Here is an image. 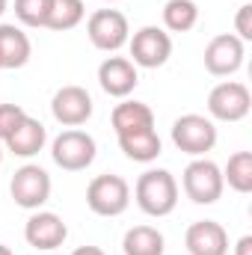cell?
<instances>
[{
  "instance_id": "1",
  "label": "cell",
  "mask_w": 252,
  "mask_h": 255,
  "mask_svg": "<svg viewBox=\"0 0 252 255\" xmlns=\"http://www.w3.org/2000/svg\"><path fill=\"white\" fill-rule=\"evenodd\" d=\"M133 199L142 214L169 217L178 205V181L169 169H145L133 184Z\"/></svg>"
},
{
  "instance_id": "2",
  "label": "cell",
  "mask_w": 252,
  "mask_h": 255,
  "mask_svg": "<svg viewBox=\"0 0 252 255\" xmlns=\"http://www.w3.org/2000/svg\"><path fill=\"white\" fill-rule=\"evenodd\" d=\"M86 205L98 217H122L130 205V184L122 175H95L86 187Z\"/></svg>"
},
{
  "instance_id": "3",
  "label": "cell",
  "mask_w": 252,
  "mask_h": 255,
  "mask_svg": "<svg viewBox=\"0 0 252 255\" xmlns=\"http://www.w3.org/2000/svg\"><path fill=\"white\" fill-rule=\"evenodd\" d=\"M98 154V145H95V136L80 130V128H68L63 130L54 142H51V157L54 163L65 169V172H83L92 166Z\"/></svg>"
},
{
  "instance_id": "4",
  "label": "cell",
  "mask_w": 252,
  "mask_h": 255,
  "mask_svg": "<svg viewBox=\"0 0 252 255\" xmlns=\"http://www.w3.org/2000/svg\"><path fill=\"white\" fill-rule=\"evenodd\" d=\"M172 142L178 151H184L190 157H205L217 145V125L208 116L184 113L172 122Z\"/></svg>"
},
{
  "instance_id": "5",
  "label": "cell",
  "mask_w": 252,
  "mask_h": 255,
  "mask_svg": "<svg viewBox=\"0 0 252 255\" xmlns=\"http://www.w3.org/2000/svg\"><path fill=\"white\" fill-rule=\"evenodd\" d=\"M181 187H184V196L196 205H214L226 184H223V169L208 160V157H193L181 175Z\"/></svg>"
},
{
  "instance_id": "6",
  "label": "cell",
  "mask_w": 252,
  "mask_h": 255,
  "mask_svg": "<svg viewBox=\"0 0 252 255\" xmlns=\"http://www.w3.org/2000/svg\"><path fill=\"white\" fill-rule=\"evenodd\" d=\"M252 110L250 86L241 80H223L208 92V119L217 122H241Z\"/></svg>"
},
{
  "instance_id": "7",
  "label": "cell",
  "mask_w": 252,
  "mask_h": 255,
  "mask_svg": "<svg viewBox=\"0 0 252 255\" xmlns=\"http://www.w3.org/2000/svg\"><path fill=\"white\" fill-rule=\"evenodd\" d=\"M127 48H130V63L136 68H160L172 57V36L163 27L148 24L127 39Z\"/></svg>"
},
{
  "instance_id": "8",
  "label": "cell",
  "mask_w": 252,
  "mask_h": 255,
  "mask_svg": "<svg viewBox=\"0 0 252 255\" xmlns=\"http://www.w3.org/2000/svg\"><path fill=\"white\" fill-rule=\"evenodd\" d=\"M86 36H89L92 48H98L104 54H116L119 48L127 45L130 27H127V18L119 9H98L86 21Z\"/></svg>"
},
{
  "instance_id": "9",
  "label": "cell",
  "mask_w": 252,
  "mask_h": 255,
  "mask_svg": "<svg viewBox=\"0 0 252 255\" xmlns=\"http://www.w3.org/2000/svg\"><path fill=\"white\" fill-rule=\"evenodd\" d=\"M51 187H54L51 175L39 163H24L21 169H15V175L9 181V193H12L15 205L24 211H39L51 199Z\"/></svg>"
},
{
  "instance_id": "10",
  "label": "cell",
  "mask_w": 252,
  "mask_h": 255,
  "mask_svg": "<svg viewBox=\"0 0 252 255\" xmlns=\"http://www.w3.org/2000/svg\"><path fill=\"white\" fill-rule=\"evenodd\" d=\"M247 57V42H241L235 33H220L205 45V68L214 77H232L235 71H241Z\"/></svg>"
},
{
  "instance_id": "11",
  "label": "cell",
  "mask_w": 252,
  "mask_h": 255,
  "mask_svg": "<svg viewBox=\"0 0 252 255\" xmlns=\"http://www.w3.org/2000/svg\"><path fill=\"white\" fill-rule=\"evenodd\" d=\"M92 110H95L92 95H89L83 86H74V83L57 89L54 98H51V113H54V119L63 128L86 125V122L92 119Z\"/></svg>"
},
{
  "instance_id": "12",
  "label": "cell",
  "mask_w": 252,
  "mask_h": 255,
  "mask_svg": "<svg viewBox=\"0 0 252 255\" xmlns=\"http://www.w3.org/2000/svg\"><path fill=\"white\" fill-rule=\"evenodd\" d=\"M65 238H68V226L63 223V217L54 214V211H33L30 220L24 223V241L33 250L54 253L57 247L65 244Z\"/></svg>"
},
{
  "instance_id": "13",
  "label": "cell",
  "mask_w": 252,
  "mask_h": 255,
  "mask_svg": "<svg viewBox=\"0 0 252 255\" xmlns=\"http://www.w3.org/2000/svg\"><path fill=\"white\" fill-rule=\"evenodd\" d=\"M98 83L110 98H127L139 83V71L127 57H107L98 65Z\"/></svg>"
},
{
  "instance_id": "14",
  "label": "cell",
  "mask_w": 252,
  "mask_h": 255,
  "mask_svg": "<svg viewBox=\"0 0 252 255\" xmlns=\"http://www.w3.org/2000/svg\"><path fill=\"white\" fill-rule=\"evenodd\" d=\"M190 255H229V232L217 220H196L184 235Z\"/></svg>"
},
{
  "instance_id": "15",
  "label": "cell",
  "mask_w": 252,
  "mask_h": 255,
  "mask_svg": "<svg viewBox=\"0 0 252 255\" xmlns=\"http://www.w3.org/2000/svg\"><path fill=\"white\" fill-rule=\"evenodd\" d=\"M45 142H48V130L33 116H24L18 122V128L3 139L6 151H12L15 157H33V154H39L45 148Z\"/></svg>"
},
{
  "instance_id": "16",
  "label": "cell",
  "mask_w": 252,
  "mask_h": 255,
  "mask_svg": "<svg viewBox=\"0 0 252 255\" xmlns=\"http://www.w3.org/2000/svg\"><path fill=\"white\" fill-rule=\"evenodd\" d=\"M33 57L30 36L15 24H0V68H24Z\"/></svg>"
},
{
  "instance_id": "17",
  "label": "cell",
  "mask_w": 252,
  "mask_h": 255,
  "mask_svg": "<svg viewBox=\"0 0 252 255\" xmlns=\"http://www.w3.org/2000/svg\"><path fill=\"white\" fill-rule=\"evenodd\" d=\"M110 122H113L116 136H122V133H136V130L154 128V113H151V107L142 104V101H127V98H122V104L113 107Z\"/></svg>"
},
{
  "instance_id": "18",
  "label": "cell",
  "mask_w": 252,
  "mask_h": 255,
  "mask_svg": "<svg viewBox=\"0 0 252 255\" xmlns=\"http://www.w3.org/2000/svg\"><path fill=\"white\" fill-rule=\"evenodd\" d=\"M116 139H119V148L125 151V157L136 160V163H151V160H157L160 151H163V142H160V136H157L154 128L136 130V133H122V136H116Z\"/></svg>"
},
{
  "instance_id": "19",
  "label": "cell",
  "mask_w": 252,
  "mask_h": 255,
  "mask_svg": "<svg viewBox=\"0 0 252 255\" xmlns=\"http://www.w3.org/2000/svg\"><path fill=\"white\" fill-rule=\"evenodd\" d=\"M122 253L125 255H163L166 241L154 226H133L122 238Z\"/></svg>"
},
{
  "instance_id": "20",
  "label": "cell",
  "mask_w": 252,
  "mask_h": 255,
  "mask_svg": "<svg viewBox=\"0 0 252 255\" xmlns=\"http://www.w3.org/2000/svg\"><path fill=\"white\" fill-rule=\"evenodd\" d=\"M83 15H86V3L83 0H51L45 27L57 30V33H65V30H74L83 21Z\"/></svg>"
},
{
  "instance_id": "21",
  "label": "cell",
  "mask_w": 252,
  "mask_h": 255,
  "mask_svg": "<svg viewBox=\"0 0 252 255\" xmlns=\"http://www.w3.org/2000/svg\"><path fill=\"white\" fill-rule=\"evenodd\" d=\"M199 21V6L193 0H166L163 3V27L169 33H190Z\"/></svg>"
},
{
  "instance_id": "22",
  "label": "cell",
  "mask_w": 252,
  "mask_h": 255,
  "mask_svg": "<svg viewBox=\"0 0 252 255\" xmlns=\"http://www.w3.org/2000/svg\"><path fill=\"white\" fill-rule=\"evenodd\" d=\"M223 184L235 193H252V151H235L223 169Z\"/></svg>"
},
{
  "instance_id": "23",
  "label": "cell",
  "mask_w": 252,
  "mask_h": 255,
  "mask_svg": "<svg viewBox=\"0 0 252 255\" xmlns=\"http://www.w3.org/2000/svg\"><path fill=\"white\" fill-rule=\"evenodd\" d=\"M51 0H15V18L21 27H45Z\"/></svg>"
},
{
  "instance_id": "24",
  "label": "cell",
  "mask_w": 252,
  "mask_h": 255,
  "mask_svg": "<svg viewBox=\"0 0 252 255\" xmlns=\"http://www.w3.org/2000/svg\"><path fill=\"white\" fill-rule=\"evenodd\" d=\"M27 116V110L21 104H0V142L18 128V122Z\"/></svg>"
},
{
  "instance_id": "25",
  "label": "cell",
  "mask_w": 252,
  "mask_h": 255,
  "mask_svg": "<svg viewBox=\"0 0 252 255\" xmlns=\"http://www.w3.org/2000/svg\"><path fill=\"white\" fill-rule=\"evenodd\" d=\"M235 36L241 42H252V3H244L235 15Z\"/></svg>"
},
{
  "instance_id": "26",
  "label": "cell",
  "mask_w": 252,
  "mask_h": 255,
  "mask_svg": "<svg viewBox=\"0 0 252 255\" xmlns=\"http://www.w3.org/2000/svg\"><path fill=\"white\" fill-rule=\"evenodd\" d=\"M235 255H252V238L250 235H244V238L235 244Z\"/></svg>"
},
{
  "instance_id": "27",
  "label": "cell",
  "mask_w": 252,
  "mask_h": 255,
  "mask_svg": "<svg viewBox=\"0 0 252 255\" xmlns=\"http://www.w3.org/2000/svg\"><path fill=\"white\" fill-rule=\"evenodd\" d=\"M71 255H107L101 247H77Z\"/></svg>"
},
{
  "instance_id": "28",
  "label": "cell",
  "mask_w": 252,
  "mask_h": 255,
  "mask_svg": "<svg viewBox=\"0 0 252 255\" xmlns=\"http://www.w3.org/2000/svg\"><path fill=\"white\" fill-rule=\"evenodd\" d=\"M0 255H15V253H12V250H9L6 244H0Z\"/></svg>"
},
{
  "instance_id": "29",
  "label": "cell",
  "mask_w": 252,
  "mask_h": 255,
  "mask_svg": "<svg viewBox=\"0 0 252 255\" xmlns=\"http://www.w3.org/2000/svg\"><path fill=\"white\" fill-rule=\"evenodd\" d=\"M9 9V0H0V18H3V12Z\"/></svg>"
},
{
  "instance_id": "30",
  "label": "cell",
  "mask_w": 252,
  "mask_h": 255,
  "mask_svg": "<svg viewBox=\"0 0 252 255\" xmlns=\"http://www.w3.org/2000/svg\"><path fill=\"white\" fill-rule=\"evenodd\" d=\"M0 163H3V142H0Z\"/></svg>"
},
{
  "instance_id": "31",
  "label": "cell",
  "mask_w": 252,
  "mask_h": 255,
  "mask_svg": "<svg viewBox=\"0 0 252 255\" xmlns=\"http://www.w3.org/2000/svg\"><path fill=\"white\" fill-rule=\"evenodd\" d=\"M101 3H113V0H101Z\"/></svg>"
}]
</instances>
